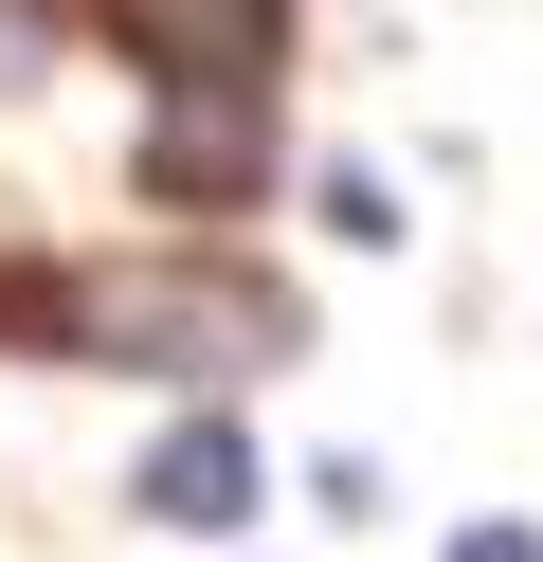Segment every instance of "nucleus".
<instances>
[{
  "instance_id": "nucleus-1",
  "label": "nucleus",
  "mask_w": 543,
  "mask_h": 562,
  "mask_svg": "<svg viewBox=\"0 0 543 562\" xmlns=\"http://www.w3.org/2000/svg\"><path fill=\"white\" fill-rule=\"evenodd\" d=\"M55 363H163V381H253L290 363V291L217 255H127V272H55Z\"/></svg>"
},
{
  "instance_id": "nucleus-4",
  "label": "nucleus",
  "mask_w": 543,
  "mask_h": 562,
  "mask_svg": "<svg viewBox=\"0 0 543 562\" xmlns=\"http://www.w3.org/2000/svg\"><path fill=\"white\" fill-rule=\"evenodd\" d=\"M253 490H272V472H253V436H236V417H181V436L127 472V508H145V526H200V544H217V526H253Z\"/></svg>"
},
{
  "instance_id": "nucleus-5",
  "label": "nucleus",
  "mask_w": 543,
  "mask_h": 562,
  "mask_svg": "<svg viewBox=\"0 0 543 562\" xmlns=\"http://www.w3.org/2000/svg\"><path fill=\"white\" fill-rule=\"evenodd\" d=\"M453 562H543V526H453Z\"/></svg>"
},
{
  "instance_id": "nucleus-2",
  "label": "nucleus",
  "mask_w": 543,
  "mask_h": 562,
  "mask_svg": "<svg viewBox=\"0 0 543 562\" xmlns=\"http://www.w3.org/2000/svg\"><path fill=\"white\" fill-rule=\"evenodd\" d=\"M127 164H145V200L217 218V200H253V182H272V91H163Z\"/></svg>"
},
{
  "instance_id": "nucleus-3",
  "label": "nucleus",
  "mask_w": 543,
  "mask_h": 562,
  "mask_svg": "<svg viewBox=\"0 0 543 562\" xmlns=\"http://www.w3.org/2000/svg\"><path fill=\"white\" fill-rule=\"evenodd\" d=\"M109 37H127L163 91H272L290 0H109Z\"/></svg>"
}]
</instances>
